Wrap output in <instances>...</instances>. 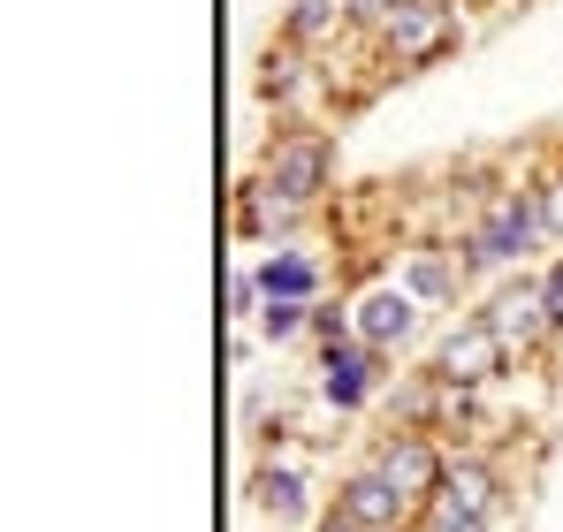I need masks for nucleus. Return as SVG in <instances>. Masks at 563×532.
I'll return each instance as SVG.
<instances>
[{"mask_svg":"<svg viewBox=\"0 0 563 532\" xmlns=\"http://www.w3.org/2000/svg\"><path fill=\"white\" fill-rule=\"evenodd\" d=\"M549 229H541V206H533V182L518 190V182H503V190H487V206L472 213L465 229V274H495V266H518L533 244H541Z\"/></svg>","mask_w":563,"mask_h":532,"instance_id":"1","label":"nucleus"},{"mask_svg":"<svg viewBox=\"0 0 563 532\" xmlns=\"http://www.w3.org/2000/svg\"><path fill=\"white\" fill-rule=\"evenodd\" d=\"M457 46V0H396L374 23L380 69H427Z\"/></svg>","mask_w":563,"mask_h":532,"instance_id":"2","label":"nucleus"},{"mask_svg":"<svg viewBox=\"0 0 563 532\" xmlns=\"http://www.w3.org/2000/svg\"><path fill=\"white\" fill-rule=\"evenodd\" d=\"M260 176L275 190H289L297 206H320L335 190V137L320 122H282L267 137V153H260Z\"/></svg>","mask_w":563,"mask_h":532,"instance_id":"3","label":"nucleus"},{"mask_svg":"<svg viewBox=\"0 0 563 532\" xmlns=\"http://www.w3.org/2000/svg\"><path fill=\"white\" fill-rule=\"evenodd\" d=\"M442 388H457V396H472V388H487V380H503L510 373V343L495 335V320L487 312H465V320H450L442 328V343H434V365H427Z\"/></svg>","mask_w":563,"mask_h":532,"instance_id":"4","label":"nucleus"},{"mask_svg":"<svg viewBox=\"0 0 563 532\" xmlns=\"http://www.w3.org/2000/svg\"><path fill=\"white\" fill-rule=\"evenodd\" d=\"M366 464H374V472L404 495V502H411V510H427V502L442 495V479H450V448L434 442V434H411V426H388Z\"/></svg>","mask_w":563,"mask_h":532,"instance_id":"5","label":"nucleus"},{"mask_svg":"<svg viewBox=\"0 0 563 532\" xmlns=\"http://www.w3.org/2000/svg\"><path fill=\"white\" fill-rule=\"evenodd\" d=\"M419 297L404 289V281H366L358 297H351V335L366 343V351H380V357H396L411 335H419Z\"/></svg>","mask_w":563,"mask_h":532,"instance_id":"6","label":"nucleus"},{"mask_svg":"<svg viewBox=\"0 0 563 532\" xmlns=\"http://www.w3.org/2000/svg\"><path fill=\"white\" fill-rule=\"evenodd\" d=\"M487 320H495V335L518 357L556 343V312H549V281H541V274H510V281L487 297Z\"/></svg>","mask_w":563,"mask_h":532,"instance_id":"7","label":"nucleus"},{"mask_svg":"<svg viewBox=\"0 0 563 532\" xmlns=\"http://www.w3.org/2000/svg\"><path fill=\"white\" fill-rule=\"evenodd\" d=\"M252 85H260V99H275L289 122H312V99H320V85H328V77H320V62H312L305 46L275 38V46L260 54V77H252Z\"/></svg>","mask_w":563,"mask_h":532,"instance_id":"8","label":"nucleus"},{"mask_svg":"<svg viewBox=\"0 0 563 532\" xmlns=\"http://www.w3.org/2000/svg\"><path fill=\"white\" fill-rule=\"evenodd\" d=\"M380 365H388V357L366 351V343H335V351H320V403H328V411H366L380 388H388Z\"/></svg>","mask_w":563,"mask_h":532,"instance_id":"9","label":"nucleus"},{"mask_svg":"<svg viewBox=\"0 0 563 532\" xmlns=\"http://www.w3.org/2000/svg\"><path fill=\"white\" fill-rule=\"evenodd\" d=\"M335 510H343L358 532H411V525H419V510H411V502L380 479L374 464H358V472L335 487Z\"/></svg>","mask_w":563,"mask_h":532,"instance_id":"10","label":"nucleus"},{"mask_svg":"<svg viewBox=\"0 0 563 532\" xmlns=\"http://www.w3.org/2000/svg\"><path fill=\"white\" fill-rule=\"evenodd\" d=\"M495 502H503V472H495V456H479V448H457V456H450V479H442V495H434L427 510L495 518Z\"/></svg>","mask_w":563,"mask_h":532,"instance_id":"11","label":"nucleus"},{"mask_svg":"<svg viewBox=\"0 0 563 532\" xmlns=\"http://www.w3.org/2000/svg\"><path fill=\"white\" fill-rule=\"evenodd\" d=\"M465 259H457V244H411L404 252V289L427 304V312H442V304H457L465 297Z\"/></svg>","mask_w":563,"mask_h":532,"instance_id":"12","label":"nucleus"},{"mask_svg":"<svg viewBox=\"0 0 563 532\" xmlns=\"http://www.w3.org/2000/svg\"><path fill=\"white\" fill-rule=\"evenodd\" d=\"M305 213H312V206H297V198L275 190L267 176H252L244 190H236V236H244V244H275V236H289Z\"/></svg>","mask_w":563,"mask_h":532,"instance_id":"13","label":"nucleus"},{"mask_svg":"<svg viewBox=\"0 0 563 532\" xmlns=\"http://www.w3.org/2000/svg\"><path fill=\"white\" fill-rule=\"evenodd\" d=\"M343 31H358L343 0H289V15H282V38H289V46H305L312 62H320V54H335V38H343Z\"/></svg>","mask_w":563,"mask_h":532,"instance_id":"14","label":"nucleus"},{"mask_svg":"<svg viewBox=\"0 0 563 532\" xmlns=\"http://www.w3.org/2000/svg\"><path fill=\"white\" fill-rule=\"evenodd\" d=\"M252 274H260L267 297H289V304H320V281H328V266L297 244H275V259H260Z\"/></svg>","mask_w":563,"mask_h":532,"instance_id":"15","label":"nucleus"},{"mask_svg":"<svg viewBox=\"0 0 563 532\" xmlns=\"http://www.w3.org/2000/svg\"><path fill=\"white\" fill-rule=\"evenodd\" d=\"M252 510L275 518V525H305V518H312V495H305V479H297L289 464H260V472H252Z\"/></svg>","mask_w":563,"mask_h":532,"instance_id":"16","label":"nucleus"},{"mask_svg":"<svg viewBox=\"0 0 563 532\" xmlns=\"http://www.w3.org/2000/svg\"><path fill=\"white\" fill-rule=\"evenodd\" d=\"M252 328H260L267 343H297V335H312V304H289V297H267Z\"/></svg>","mask_w":563,"mask_h":532,"instance_id":"17","label":"nucleus"},{"mask_svg":"<svg viewBox=\"0 0 563 532\" xmlns=\"http://www.w3.org/2000/svg\"><path fill=\"white\" fill-rule=\"evenodd\" d=\"M533 206H541V229H549V236H563V160L533 182Z\"/></svg>","mask_w":563,"mask_h":532,"instance_id":"18","label":"nucleus"},{"mask_svg":"<svg viewBox=\"0 0 563 532\" xmlns=\"http://www.w3.org/2000/svg\"><path fill=\"white\" fill-rule=\"evenodd\" d=\"M260 304H267L260 274H252V266H244V274H229V312H236V320H260Z\"/></svg>","mask_w":563,"mask_h":532,"instance_id":"19","label":"nucleus"},{"mask_svg":"<svg viewBox=\"0 0 563 532\" xmlns=\"http://www.w3.org/2000/svg\"><path fill=\"white\" fill-rule=\"evenodd\" d=\"M411 532H495V518H457V510H419Z\"/></svg>","mask_w":563,"mask_h":532,"instance_id":"20","label":"nucleus"},{"mask_svg":"<svg viewBox=\"0 0 563 532\" xmlns=\"http://www.w3.org/2000/svg\"><path fill=\"white\" fill-rule=\"evenodd\" d=\"M343 8H351V23H358V31H374V23L388 15V8H396V0H343Z\"/></svg>","mask_w":563,"mask_h":532,"instance_id":"21","label":"nucleus"},{"mask_svg":"<svg viewBox=\"0 0 563 532\" xmlns=\"http://www.w3.org/2000/svg\"><path fill=\"white\" fill-rule=\"evenodd\" d=\"M541 281H549V312H556V335H563V259L549 266V274H541Z\"/></svg>","mask_w":563,"mask_h":532,"instance_id":"22","label":"nucleus"}]
</instances>
